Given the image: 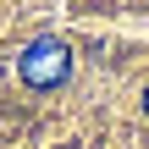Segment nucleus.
<instances>
[{"label": "nucleus", "mask_w": 149, "mask_h": 149, "mask_svg": "<svg viewBox=\"0 0 149 149\" xmlns=\"http://www.w3.org/2000/svg\"><path fill=\"white\" fill-rule=\"evenodd\" d=\"M17 72H22V83L28 88H61L66 77H72V50H66V39H33L22 55H17Z\"/></svg>", "instance_id": "f257e3e1"}, {"label": "nucleus", "mask_w": 149, "mask_h": 149, "mask_svg": "<svg viewBox=\"0 0 149 149\" xmlns=\"http://www.w3.org/2000/svg\"><path fill=\"white\" fill-rule=\"evenodd\" d=\"M144 111H149V88H144Z\"/></svg>", "instance_id": "f03ea898"}]
</instances>
